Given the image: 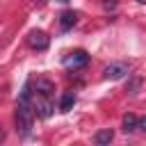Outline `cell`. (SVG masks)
I'll list each match as a JSON object with an SVG mask.
<instances>
[{
	"label": "cell",
	"instance_id": "obj_1",
	"mask_svg": "<svg viewBox=\"0 0 146 146\" xmlns=\"http://www.w3.org/2000/svg\"><path fill=\"white\" fill-rule=\"evenodd\" d=\"M14 121H16V132H18L21 137H30V132H32V123H34V105H32V82H30V80H27V82L23 84V91H21V96H18Z\"/></svg>",
	"mask_w": 146,
	"mask_h": 146
},
{
	"label": "cell",
	"instance_id": "obj_8",
	"mask_svg": "<svg viewBox=\"0 0 146 146\" xmlns=\"http://www.w3.org/2000/svg\"><path fill=\"white\" fill-rule=\"evenodd\" d=\"M121 130H123V132H128V135H130V132H135V130H137V116L128 112V114L123 116V121H121Z\"/></svg>",
	"mask_w": 146,
	"mask_h": 146
},
{
	"label": "cell",
	"instance_id": "obj_9",
	"mask_svg": "<svg viewBox=\"0 0 146 146\" xmlns=\"http://www.w3.org/2000/svg\"><path fill=\"white\" fill-rule=\"evenodd\" d=\"M114 139V132L110 130V128H105V130H98L96 135H94V141L98 144V146H105V144H110Z\"/></svg>",
	"mask_w": 146,
	"mask_h": 146
},
{
	"label": "cell",
	"instance_id": "obj_10",
	"mask_svg": "<svg viewBox=\"0 0 146 146\" xmlns=\"http://www.w3.org/2000/svg\"><path fill=\"white\" fill-rule=\"evenodd\" d=\"M139 84H141V80H132V82H130V87H128V91H130V94H137Z\"/></svg>",
	"mask_w": 146,
	"mask_h": 146
},
{
	"label": "cell",
	"instance_id": "obj_11",
	"mask_svg": "<svg viewBox=\"0 0 146 146\" xmlns=\"http://www.w3.org/2000/svg\"><path fill=\"white\" fill-rule=\"evenodd\" d=\"M137 130H141V132H146V116H141V119H137Z\"/></svg>",
	"mask_w": 146,
	"mask_h": 146
},
{
	"label": "cell",
	"instance_id": "obj_13",
	"mask_svg": "<svg viewBox=\"0 0 146 146\" xmlns=\"http://www.w3.org/2000/svg\"><path fill=\"white\" fill-rule=\"evenodd\" d=\"M59 2H68V0H59Z\"/></svg>",
	"mask_w": 146,
	"mask_h": 146
},
{
	"label": "cell",
	"instance_id": "obj_2",
	"mask_svg": "<svg viewBox=\"0 0 146 146\" xmlns=\"http://www.w3.org/2000/svg\"><path fill=\"white\" fill-rule=\"evenodd\" d=\"M32 105H34V114L39 119H48L55 112V84L50 80H46V78H39L36 80Z\"/></svg>",
	"mask_w": 146,
	"mask_h": 146
},
{
	"label": "cell",
	"instance_id": "obj_3",
	"mask_svg": "<svg viewBox=\"0 0 146 146\" xmlns=\"http://www.w3.org/2000/svg\"><path fill=\"white\" fill-rule=\"evenodd\" d=\"M89 64V55L84 52V50H73V52H68L66 57H64V66L66 68H82V66H87Z\"/></svg>",
	"mask_w": 146,
	"mask_h": 146
},
{
	"label": "cell",
	"instance_id": "obj_4",
	"mask_svg": "<svg viewBox=\"0 0 146 146\" xmlns=\"http://www.w3.org/2000/svg\"><path fill=\"white\" fill-rule=\"evenodd\" d=\"M128 64H123V62H114V64H110V66H105V71H103V75L107 78V80H123L125 75H128Z\"/></svg>",
	"mask_w": 146,
	"mask_h": 146
},
{
	"label": "cell",
	"instance_id": "obj_6",
	"mask_svg": "<svg viewBox=\"0 0 146 146\" xmlns=\"http://www.w3.org/2000/svg\"><path fill=\"white\" fill-rule=\"evenodd\" d=\"M75 23H78V11H73V9H68V11H64V14L59 16V25H62V30H71Z\"/></svg>",
	"mask_w": 146,
	"mask_h": 146
},
{
	"label": "cell",
	"instance_id": "obj_14",
	"mask_svg": "<svg viewBox=\"0 0 146 146\" xmlns=\"http://www.w3.org/2000/svg\"><path fill=\"white\" fill-rule=\"evenodd\" d=\"M139 2H146V0H139Z\"/></svg>",
	"mask_w": 146,
	"mask_h": 146
},
{
	"label": "cell",
	"instance_id": "obj_12",
	"mask_svg": "<svg viewBox=\"0 0 146 146\" xmlns=\"http://www.w3.org/2000/svg\"><path fill=\"white\" fill-rule=\"evenodd\" d=\"M116 7V0H105V9H114Z\"/></svg>",
	"mask_w": 146,
	"mask_h": 146
},
{
	"label": "cell",
	"instance_id": "obj_7",
	"mask_svg": "<svg viewBox=\"0 0 146 146\" xmlns=\"http://www.w3.org/2000/svg\"><path fill=\"white\" fill-rule=\"evenodd\" d=\"M75 100H78L75 91H64V96H62V100H59V112H68V110H73Z\"/></svg>",
	"mask_w": 146,
	"mask_h": 146
},
{
	"label": "cell",
	"instance_id": "obj_5",
	"mask_svg": "<svg viewBox=\"0 0 146 146\" xmlns=\"http://www.w3.org/2000/svg\"><path fill=\"white\" fill-rule=\"evenodd\" d=\"M27 43H30L34 50H46L48 43H50V39H48L46 32H41V30H32L30 36H27Z\"/></svg>",
	"mask_w": 146,
	"mask_h": 146
}]
</instances>
